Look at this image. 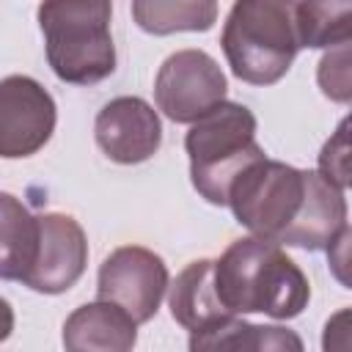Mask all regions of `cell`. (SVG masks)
Instances as JSON below:
<instances>
[{
    "instance_id": "obj_1",
    "label": "cell",
    "mask_w": 352,
    "mask_h": 352,
    "mask_svg": "<svg viewBox=\"0 0 352 352\" xmlns=\"http://www.w3.org/2000/svg\"><path fill=\"white\" fill-rule=\"evenodd\" d=\"M239 226L270 242L324 250L349 223L344 190L319 170L261 157L231 184L228 201Z\"/></svg>"
},
{
    "instance_id": "obj_2",
    "label": "cell",
    "mask_w": 352,
    "mask_h": 352,
    "mask_svg": "<svg viewBox=\"0 0 352 352\" xmlns=\"http://www.w3.org/2000/svg\"><path fill=\"white\" fill-rule=\"evenodd\" d=\"M220 302L231 314H267L294 319L311 300L305 272L286 256L283 245L264 236L234 239L212 264Z\"/></svg>"
},
{
    "instance_id": "obj_3",
    "label": "cell",
    "mask_w": 352,
    "mask_h": 352,
    "mask_svg": "<svg viewBox=\"0 0 352 352\" xmlns=\"http://www.w3.org/2000/svg\"><path fill=\"white\" fill-rule=\"evenodd\" d=\"M113 0H41L47 63L69 85H96L116 72Z\"/></svg>"
},
{
    "instance_id": "obj_4",
    "label": "cell",
    "mask_w": 352,
    "mask_h": 352,
    "mask_svg": "<svg viewBox=\"0 0 352 352\" xmlns=\"http://www.w3.org/2000/svg\"><path fill=\"white\" fill-rule=\"evenodd\" d=\"M220 47L236 80L275 85L300 52L294 0H234Z\"/></svg>"
},
{
    "instance_id": "obj_5",
    "label": "cell",
    "mask_w": 352,
    "mask_h": 352,
    "mask_svg": "<svg viewBox=\"0 0 352 352\" xmlns=\"http://www.w3.org/2000/svg\"><path fill=\"white\" fill-rule=\"evenodd\" d=\"M184 148L195 192L214 206H226L234 179L248 165L267 157L256 143V116L245 104L228 99L217 102L190 124Z\"/></svg>"
},
{
    "instance_id": "obj_6",
    "label": "cell",
    "mask_w": 352,
    "mask_h": 352,
    "mask_svg": "<svg viewBox=\"0 0 352 352\" xmlns=\"http://www.w3.org/2000/svg\"><path fill=\"white\" fill-rule=\"evenodd\" d=\"M228 82L217 60L204 50L168 55L154 77V102L173 124H192L226 99Z\"/></svg>"
},
{
    "instance_id": "obj_7",
    "label": "cell",
    "mask_w": 352,
    "mask_h": 352,
    "mask_svg": "<svg viewBox=\"0 0 352 352\" xmlns=\"http://www.w3.org/2000/svg\"><path fill=\"white\" fill-rule=\"evenodd\" d=\"M168 283L170 278L162 256L140 245H124L102 261L96 275V300L116 302L143 324L160 311Z\"/></svg>"
},
{
    "instance_id": "obj_8",
    "label": "cell",
    "mask_w": 352,
    "mask_h": 352,
    "mask_svg": "<svg viewBox=\"0 0 352 352\" xmlns=\"http://www.w3.org/2000/svg\"><path fill=\"white\" fill-rule=\"evenodd\" d=\"M58 110L50 91L28 77L8 74L0 80V157L22 160L41 151L55 132Z\"/></svg>"
},
{
    "instance_id": "obj_9",
    "label": "cell",
    "mask_w": 352,
    "mask_h": 352,
    "mask_svg": "<svg viewBox=\"0 0 352 352\" xmlns=\"http://www.w3.org/2000/svg\"><path fill=\"white\" fill-rule=\"evenodd\" d=\"M88 239L72 214H38V248L22 283L41 294L69 292L85 272Z\"/></svg>"
},
{
    "instance_id": "obj_10",
    "label": "cell",
    "mask_w": 352,
    "mask_h": 352,
    "mask_svg": "<svg viewBox=\"0 0 352 352\" xmlns=\"http://www.w3.org/2000/svg\"><path fill=\"white\" fill-rule=\"evenodd\" d=\"M96 146L118 165H138L151 160L162 146V121L157 110L140 96L110 99L94 121Z\"/></svg>"
},
{
    "instance_id": "obj_11",
    "label": "cell",
    "mask_w": 352,
    "mask_h": 352,
    "mask_svg": "<svg viewBox=\"0 0 352 352\" xmlns=\"http://www.w3.org/2000/svg\"><path fill=\"white\" fill-rule=\"evenodd\" d=\"M135 344L138 322L107 300L85 302L63 322V346L69 352H129Z\"/></svg>"
},
{
    "instance_id": "obj_12",
    "label": "cell",
    "mask_w": 352,
    "mask_h": 352,
    "mask_svg": "<svg viewBox=\"0 0 352 352\" xmlns=\"http://www.w3.org/2000/svg\"><path fill=\"white\" fill-rule=\"evenodd\" d=\"M212 258H198L192 264H187L173 283H168V308L170 316L190 333H201V330H212L217 324H223L226 319L236 316L231 314L214 289V278H212Z\"/></svg>"
},
{
    "instance_id": "obj_13",
    "label": "cell",
    "mask_w": 352,
    "mask_h": 352,
    "mask_svg": "<svg viewBox=\"0 0 352 352\" xmlns=\"http://www.w3.org/2000/svg\"><path fill=\"white\" fill-rule=\"evenodd\" d=\"M38 248V214H33L16 195L0 192V280H19L28 275Z\"/></svg>"
},
{
    "instance_id": "obj_14",
    "label": "cell",
    "mask_w": 352,
    "mask_h": 352,
    "mask_svg": "<svg viewBox=\"0 0 352 352\" xmlns=\"http://www.w3.org/2000/svg\"><path fill=\"white\" fill-rule=\"evenodd\" d=\"M132 19L148 36L204 33L217 22V0H132Z\"/></svg>"
},
{
    "instance_id": "obj_15",
    "label": "cell",
    "mask_w": 352,
    "mask_h": 352,
    "mask_svg": "<svg viewBox=\"0 0 352 352\" xmlns=\"http://www.w3.org/2000/svg\"><path fill=\"white\" fill-rule=\"evenodd\" d=\"M300 47L330 50L352 38V0H294Z\"/></svg>"
},
{
    "instance_id": "obj_16",
    "label": "cell",
    "mask_w": 352,
    "mask_h": 352,
    "mask_svg": "<svg viewBox=\"0 0 352 352\" xmlns=\"http://www.w3.org/2000/svg\"><path fill=\"white\" fill-rule=\"evenodd\" d=\"M190 349H292L300 352L302 341L300 336H294L286 327H264V324H250L245 319H226L223 324L212 327V330H201L190 336Z\"/></svg>"
},
{
    "instance_id": "obj_17",
    "label": "cell",
    "mask_w": 352,
    "mask_h": 352,
    "mask_svg": "<svg viewBox=\"0 0 352 352\" xmlns=\"http://www.w3.org/2000/svg\"><path fill=\"white\" fill-rule=\"evenodd\" d=\"M319 88L327 99L346 104L352 99V77H349V44L330 47V52L319 60L316 72Z\"/></svg>"
},
{
    "instance_id": "obj_18",
    "label": "cell",
    "mask_w": 352,
    "mask_h": 352,
    "mask_svg": "<svg viewBox=\"0 0 352 352\" xmlns=\"http://www.w3.org/2000/svg\"><path fill=\"white\" fill-rule=\"evenodd\" d=\"M346 126H349V121L344 118L338 124L336 135L319 151V173L330 184H336L338 190H344V192L349 187V135H346Z\"/></svg>"
},
{
    "instance_id": "obj_19",
    "label": "cell",
    "mask_w": 352,
    "mask_h": 352,
    "mask_svg": "<svg viewBox=\"0 0 352 352\" xmlns=\"http://www.w3.org/2000/svg\"><path fill=\"white\" fill-rule=\"evenodd\" d=\"M11 333H14V308L6 297H0V344L11 338Z\"/></svg>"
}]
</instances>
